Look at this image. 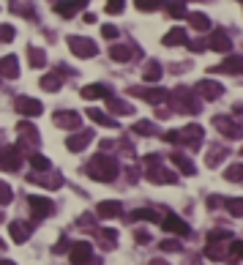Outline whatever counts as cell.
<instances>
[{
	"mask_svg": "<svg viewBox=\"0 0 243 265\" xmlns=\"http://www.w3.org/2000/svg\"><path fill=\"white\" fill-rule=\"evenodd\" d=\"M30 161H33V167H36V170H49V161L44 159V156H33Z\"/></svg>",
	"mask_w": 243,
	"mask_h": 265,
	"instance_id": "37",
	"label": "cell"
},
{
	"mask_svg": "<svg viewBox=\"0 0 243 265\" xmlns=\"http://www.w3.org/2000/svg\"><path fill=\"white\" fill-rule=\"evenodd\" d=\"M150 265H167V263H161V260H153V263H150Z\"/></svg>",
	"mask_w": 243,
	"mask_h": 265,
	"instance_id": "46",
	"label": "cell"
},
{
	"mask_svg": "<svg viewBox=\"0 0 243 265\" xmlns=\"http://www.w3.org/2000/svg\"><path fill=\"white\" fill-rule=\"evenodd\" d=\"M28 58H30V63L36 66V69H41L44 60H47V58H44V52H41V49H36V47H30V49H28Z\"/></svg>",
	"mask_w": 243,
	"mask_h": 265,
	"instance_id": "26",
	"label": "cell"
},
{
	"mask_svg": "<svg viewBox=\"0 0 243 265\" xmlns=\"http://www.w3.org/2000/svg\"><path fill=\"white\" fill-rule=\"evenodd\" d=\"M208 47L210 49H216V52H230V47H232V41H230V36L224 33V30H216L210 38H208Z\"/></svg>",
	"mask_w": 243,
	"mask_h": 265,
	"instance_id": "8",
	"label": "cell"
},
{
	"mask_svg": "<svg viewBox=\"0 0 243 265\" xmlns=\"http://www.w3.org/2000/svg\"><path fill=\"white\" fill-rule=\"evenodd\" d=\"M227 211H230L232 216H243V200H230L227 202Z\"/></svg>",
	"mask_w": 243,
	"mask_h": 265,
	"instance_id": "32",
	"label": "cell"
},
{
	"mask_svg": "<svg viewBox=\"0 0 243 265\" xmlns=\"http://www.w3.org/2000/svg\"><path fill=\"white\" fill-rule=\"evenodd\" d=\"M88 6V0H60V3H55V11L60 14V17H74V14L79 11V8Z\"/></svg>",
	"mask_w": 243,
	"mask_h": 265,
	"instance_id": "7",
	"label": "cell"
},
{
	"mask_svg": "<svg viewBox=\"0 0 243 265\" xmlns=\"http://www.w3.org/2000/svg\"><path fill=\"white\" fill-rule=\"evenodd\" d=\"M232 252H235V254H243V241H235V243H232Z\"/></svg>",
	"mask_w": 243,
	"mask_h": 265,
	"instance_id": "44",
	"label": "cell"
},
{
	"mask_svg": "<svg viewBox=\"0 0 243 265\" xmlns=\"http://www.w3.org/2000/svg\"><path fill=\"white\" fill-rule=\"evenodd\" d=\"M71 265H96L93 252H90V243L88 241H79L77 246L71 249Z\"/></svg>",
	"mask_w": 243,
	"mask_h": 265,
	"instance_id": "3",
	"label": "cell"
},
{
	"mask_svg": "<svg viewBox=\"0 0 243 265\" xmlns=\"http://www.w3.org/2000/svg\"><path fill=\"white\" fill-rule=\"evenodd\" d=\"M109 55H112V60H129L131 58V49L123 47V44H115V47L109 49Z\"/></svg>",
	"mask_w": 243,
	"mask_h": 265,
	"instance_id": "24",
	"label": "cell"
},
{
	"mask_svg": "<svg viewBox=\"0 0 243 265\" xmlns=\"http://www.w3.org/2000/svg\"><path fill=\"white\" fill-rule=\"evenodd\" d=\"M55 123L77 129V126H79V115H77V112H60V115H55Z\"/></svg>",
	"mask_w": 243,
	"mask_h": 265,
	"instance_id": "16",
	"label": "cell"
},
{
	"mask_svg": "<svg viewBox=\"0 0 243 265\" xmlns=\"http://www.w3.org/2000/svg\"><path fill=\"white\" fill-rule=\"evenodd\" d=\"M41 88L49 90V93H52V90H58V88H60V77H55V74H47V77L41 79Z\"/></svg>",
	"mask_w": 243,
	"mask_h": 265,
	"instance_id": "29",
	"label": "cell"
},
{
	"mask_svg": "<svg viewBox=\"0 0 243 265\" xmlns=\"http://www.w3.org/2000/svg\"><path fill=\"white\" fill-rule=\"evenodd\" d=\"M161 249H164V252H180V243H175V241H161Z\"/></svg>",
	"mask_w": 243,
	"mask_h": 265,
	"instance_id": "41",
	"label": "cell"
},
{
	"mask_svg": "<svg viewBox=\"0 0 243 265\" xmlns=\"http://www.w3.org/2000/svg\"><path fill=\"white\" fill-rule=\"evenodd\" d=\"M8 200H11V189L6 183H0V202H8Z\"/></svg>",
	"mask_w": 243,
	"mask_h": 265,
	"instance_id": "40",
	"label": "cell"
},
{
	"mask_svg": "<svg viewBox=\"0 0 243 265\" xmlns=\"http://www.w3.org/2000/svg\"><path fill=\"white\" fill-rule=\"evenodd\" d=\"M148 82H156V79L161 77V66L159 63H148V69H145V74H142Z\"/></svg>",
	"mask_w": 243,
	"mask_h": 265,
	"instance_id": "27",
	"label": "cell"
},
{
	"mask_svg": "<svg viewBox=\"0 0 243 265\" xmlns=\"http://www.w3.org/2000/svg\"><path fill=\"white\" fill-rule=\"evenodd\" d=\"M224 178H227V181H232V183H241V181H243V164H232V167H227Z\"/></svg>",
	"mask_w": 243,
	"mask_h": 265,
	"instance_id": "21",
	"label": "cell"
},
{
	"mask_svg": "<svg viewBox=\"0 0 243 265\" xmlns=\"http://www.w3.org/2000/svg\"><path fill=\"white\" fill-rule=\"evenodd\" d=\"M172 164L178 167V170L183 172V175H194V172H197V167L191 164V161L186 159V156H180V153H172Z\"/></svg>",
	"mask_w": 243,
	"mask_h": 265,
	"instance_id": "15",
	"label": "cell"
},
{
	"mask_svg": "<svg viewBox=\"0 0 243 265\" xmlns=\"http://www.w3.org/2000/svg\"><path fill=\"white\" fill-rule=\"evenodd\" d=\"M17 112H22V115H38V112H41V104L22 96V99H17Z\"/></svg>",
	"mask_w": 243,
	"mask_h": 265,
	"instance_id": "14",
	"label": "cell"
},
{
	"mask_svg": "<svg viewBox=\"0 0 243 265\" xmlns=\"http://www.w3.org/2000/svg\"><path fill=\"white\" fill-rule=\"evenodd\" d=\"M11 235L17 238V243H22V241H25V230L19 227V224H11Z\"/></svg>",
	"mask_w": 243,
	"mask_h": 265,
	"instance_id": "39",
	"label": "cell"
},
{
	"mask_svg": "<svg viewBox=\"0 0 243 265\" xmlns=\"http://www.w3.org/2000/svg\"><path fill=\"white\" fill-rule=\"evenodd\" d=\"M205 47H208L205 41H189V49H191V52H202Z\"/></svg>",
	"mask_w": 243,
	"mask_h": 265,
	"instance_id": "42",
	"label": "cell"
},
{
	"mask_svg": "<svg viewBox=\"0 0 243 265\" xmlns=\"http://www.w3.org/2000/svg\"><path fill=\"white\" fill-rule=\"evenodd\" d=\"M150 181L153 183H175L178 178L172 175L170 170H156V172H150Z\"/></svg>",
	"mask_w": 243,
	"mask_h": 265,
	"instance_id": "20",
	"label": "cell"
},
{
	"mask_svg": "<svg viewBox=\"0 0 243 265\" xmlns=\"http://www.w3.org/2000/svg\"><path fill=\"white\" fill-rule=\"evenodd\" d=\"M69 44H71V52L79 55V58H93V55L99 52V47H96L90 38H82V36H71Z\"/></svg>",
	"mask_w": 243,
	"mask_h": 265,
	"instance_id": "2",
	"label": "cell"
},
{
	"mask_svg": "<svg viewBox=\"0 0 243 265\" xmlns=\"http://www.w3.org/2000/svg\"><path fill=\"white\" fill-rule=\"evenodd\" d=\"M0 77H19V69H17V58L14 55H8V58H0Z\"/></svg>",
	"mask_w": 243,
	"mask_h": 265,
	"instance_id": "11",
	"label": "cell"
},
{
	"mask_svg": "<svg viewBox=\"0 0 243 265\" xmlns=\"http://www.w3.org/2000/svg\"><path fill=\"white\" fill-rule=\"evenodd\" d=\"M11 8H14L17 14H25V17H36V11H33V8H28V6L22 3V0H14V3H11Z\"/></svg>",
	"mask_w": 243,
	"mask_h": 265,
	"instance_id": "30",
	"label": "cell"
},
{
	"mask_svg": "<svg viewBox=\"0 0 243 265\" xmlns=\"http://www.w3.org/2000/svg\"><path fill=\"white\" fill-rule=\"evenodd\" d=\"M88 115H90L93 120H99V123H104V126H112V120H109L107 115H104V112H99V110H90Z\"/></svg>",
	"mask_w": 243,
	"mask_h": 265,
	"instance_id": "33",
	"label": "cell"
},
{
	"mask_svg": "<svg viewBox=\"0 0 243 265\" xmlns=\"http://www.w3.org/2000/svg\"><path fill=\"white\" fill-rule=\"evenodd\" d=\"M123 11V0H109L107 3V14H120Z\"/></svg>",
	"mask_w": 243,
	"mask_h": 265,
	"instance_id": "35",
	"label": "cell"
},
{
	"mask_svg": "<svg viewBox=\"0 0 243 265\" xmlns=\"http://www.w3.org/2000/svg\"><path fill=\"white\" fill-rule=\"evenodd\" d=\"M167 11L172 14V17H186V6L183 3H178V0H170V3H167Z\"/></svg>",
	"mask_w": 243,
	"mask_h": 265,
	"instance_id": "28",
	"label": "cell"
},
{
	"mask_svg": "<svg viewBox=\"0 0 243 265\" xmlns=\"http://www.w3.org/2000/svg\"><path fill=\"white\" fill-rule=\"evenodd\" d=\"M164 44L167 47H178V44H189V36H186L183 28H172L170 33L164 36Z\"/></svg>",
	"mask_w": 243,
	"mask_h": 265,
	"instance_id": "13",
	"label": "cell"
},
{
	"mask_svg": "<svg viewBox=\"0 0 243 265\" xmlns=\"http://www.w3.org/2000/svg\"><path fill=\"white\" fill-rule=\"evenodd\" d=\"M134 219L137 222H159V216L153 211H134Z\"/></svg>",
	"mask_w": 243,
	"mask_h": 265,
	"instance_id": "31",
	"label": "cell"
},
{
	"mask_svg": "<svg viewBox=\"0 0 243 265\" xmlns=\"http://www.w3.org/2000/svg\"><path fill=\"white\" fill-rule=\"evenodd\" d=\"M30 211H33V219H41L52 211V202L44 200V197H30Z\"/></svg>",
	"mask_w": 243,
	"mask_h": 265,
	"instance_id": "10",
	"label": "cell"
},
{
	"mask_svg": "<svg viewBox=\"0 0 243 265\" xmlns=\"http://www.w3.org/2000/svg\"><path fill=\"white\" fill-rule=\"evenodd\" d=\"M0 265H14V263H8V260H0Z\"/></svg>",
	"mask_w": 243,
	"mask_h": 265,
	"instance_id": "47",
	"label": "cell"
},
{
	"mask_svg": "<svg viewBox=\"0 0 243 265\" xmlns=\"http://www.w3.org/2000/svg\"><path fill=\"white\" fill-rule=\"evenodd\" d=\"M109 107H112V112H118V115H131V104H126V101H118V99H112L109 96Z\"/></svg>",
	"mask_w": 243,
	"mask_h": 265,
	"instance_id": "23",
	"label": "cell"
},
{
	"mask_svg": "<svg viewBox=\"0 0 243 265\" xmlns=\"http://www.w3.org/2000/svg\"><path fill=\"white\" fill-rule=\"evenodd\" d=\"M150 129H153V126H150V123H148V120H139V123H137V126H134V131H137V134H145V137H148V134H150Z\"/></svg>",
	"mask_w": 243,
	"mask_h": 265,
	"instance_id": "36",
	"label": "cell"
},
{
	"mask_svg": "<svg viewBox=\"0 0 243 265\" xmlns=\"http://www.w3.org/2000/svg\"><path fill=\"white\" fill-rule=\"evenodd\" d=\"M161 224H164V230L167 232H175V235H189V224L183 222V219H178V216H167V219H161Z\"/></svg>",
	"mask_w": 243,
	"mask_h": 265,
	"instance_id": "9",
	"label": "cell"
},
{
	"mask_svg": "<svg viewBox=\"0 0 243 265\" xmlns=\"http://www.w3.org/2000/svg\"><path fill=\"white\" fill-rule=\"evenodd\" d=\"M241 3H243V0H241Z\"/></svg>",
	"mask_w": 243,
	"mask_h": 265,
	"instance_id": "48",
	"label": "cell"
},
{
	"mask_svg": "<svg viewBox=\"0 0 243 265\" xmlns=\"http://www.w3.org/2000/svg\"><path fill=\"white\" fill-rule=\"evenodd\" d=\"M109 96H112V90L107 85H88V88H82V99H109Z\"/></svg>",
	"mask_w": 243,
	"mask_h": 265,
	"instance_id": "12",
	"label": "cell"
},
{
	"mask_svg": "<svg viewBox=\"0 0 243 265\" xmlns=\"http://www.w3.org/2000/svg\"><path fill=\"white\" fill-rule=\"evenodd\" d=\"M134 6L139 8V11H156V8H161L164 3H161V0H134Z\"/></svg>",
	"mask_w": 243,
	"mask_h": 265,
	"instance_id": "25",
	"label": "cell"
},
{
	"mask_svg": "<svg viewBox=\"0 0 243 265\" xmlns=\"http://www.w3.org/2000/svg\"><path fill=\"white\" fill-rule=\"evenodd\" d=\"M131 93H134V96H142L145 101H153V104L164 99V88H153V90H137V88H134Z\"/></svg>",
	"mask_w": 243,
	"mask_h": 265,
	"instance_id": "18",
	"label": "cell"
},
{
	"mask_svg": "<svg viewBox=\"0 0 243 265\" xmlns=\"http://www.w3.org/2000/svg\"><path fill=\"white\" fill-rule=\"evenodd\" d=\"M90 140H93V134H90V131H85V134H79V137H69V142H66V145L71 148V151H82Z\"/></svg>",
	"mask_w": 243,
	"mask_h": 265,
	"instance_id": "19",
	"label": "cell"
},
{
	"mask_svg": "<svg viewBox=\"0 0 243 265\" xmlns=\"http://www.w3.org/2000/svg\"><path fill=\"white\" fill-rule=\"evenodd\" d=\"M148 241H150L148 232H137V243H148Z\"/></svg>",
	"mask_w": 243,
	"mask_h": 265,
	"instance_id": "43",
	"label": "cell"
},
{
	"mask_svg": "<svg viewBox=\"0 0 243 265\" xmlns=\"http://www.w3.org/2000/svg\"><path fill=\"white\" fill-rule=\"evenodd\" d=\"M118 213H120V202H112V200L99 202V216L109 219V216H118Z\"/></svg>",
	"mask_w": 243,
	"mask_h": 265,
	"instance_id": "17",
	"label": "cell"
},
{
	"mask_svg": "<svg viewBox=\"0 0 243 265\" xmlns=\"http://www.w3.org/2000/svg\"><path fill=\"white\" fill-rule=\"evenodd\" d=\"M210 71H216V74H243V58L241 55H232V58L221 60L219 66H213Z\"/></svg>",
	"mask_w": 243,
	"mask_h": 265,
	"instance_id": "4",
	"label": "cell"
},
{
	"mask_svg": "<svg viewBox=\"0 0 243 265\" xmlns=\"http://www.w3.org/2000/svg\"><path fill=\"white\" fill-rule=\"evenodd\" d=\"M241 153H243V151H241Z\"/></svg>",
	"mask_w": 243,
	"mask_h": 265,
	"instance_id": "49",
	"label": "cell"
},
{
	"mask_svg": "<svg viewBox=\"0 0 243 265\" xmlns=\"http://www.w3.org/2000/svg\"><path fill=\"white\" fill-rule=\"evenodd\" d=\"M189 22L194 25L197 30H208V28H210V19H208L205 14H189Z\"/></svg>",
	"mask_w": 243,
	"mask_h": 265,
	"instance_id": "22",
	"label": "cell"
},
{
	"mask_svg": "<svg viewBox=\"0 0 243 265\" xmlns=\"http://www.w3.org/2000/svg\"><path fill=\"white\" fill-rule=\"evenodd\" d=\"M14 38V28L11 25H0V41H11Z\"/></svg>",
	"mask_w": 243,
	"mask_h": 265,
	"instance_id": "34",
	"label": "cell"
},
{
	"mask_svg": "<svg viewBox=\"0 0 243 265\" xmlns=\"http://www.w3.org/2000/svg\"><path fill=\"white\" fill-rule=\"evenodd\" d=\"M213 126H216V129H219L224 137H230V140H241V137H243V129L235 123V120H230V118H216Z\"/></svg>",
	"mask_w": 243,
	"mask_h": 265,
	"instance_id": "6",
	"label": "cell"
},
{
	"mask_svg": "<svg viewBox=\"0 0 243 265\" xmlns=\"http://www.w3.org/2000/svg\"><path fill=\"white\" fill-rule=\"evenodd\" d=\"M219 205H221L219 197H210V200H208V208H219Z\"/></svg>",
	"mask_w": 243,
	"mask_h": 265,
	"instance_id": "45",
	"label": "cell"
},
{
	"mask_svg": "<svg viewBox=\"0 0 243 265\" xmlns=\"http://www.w3.org/2000/svg\"><path fill=\"white\" fill-rule=\"evenodd\" d=\"M197 93H200L202 99H208V101H216V99H221L224 88H221L219 82H213V79H202V82L197 85Z\"/></svg>",
	"mask_w": 243,
	"mask_h": 265,
	"instance_id": "5",
	"label": "cell"
},
{
	"mask_svg": "<svg viewBox=\"0 0 243 265\" xmlns=\"http://www.w3.org/2000/svg\"><path fill=\"white\" fill-rule=\"evenodd\" d=\"M101 36H104V38H115V36H118V28H115V25H104V28H101Z\"/></svg>",
	"mask_w": 243,
	"mask_h": 265,
	"instance_id": "38",
	"label": "cell"
},
{
	"mask_svg": "<svg viewBox=\"0 0 243 265\" xmlns=\"http://www.w3.org/2000/svg\"><path fill=\"white\" fill-rule=\"evenodd\" d=\"M88 172H90V178H96V181L109 183L115 175H118V164H115V159H109V156H96V159L90 161Z\"/></svg>",
	"mask_w": 243,
	"mask_h": 265,
	"instance_id": "1",
	"label": "cell"
}]
</instances>
